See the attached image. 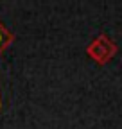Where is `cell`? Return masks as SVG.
<instances>
[{
	"label": "cell",
	"instance_id": "obj_1",
	"mask_svg": "<svg viewBox=\"0 0 122 129\" xmlns=\"http://www.w3.org/2000/svg\"><path fill=\"white\" fill-rule=\"evenodd\" d=\"M118 52L117 43L108 36V34H99L94 41L86 47V54L90 59H94L97 64H106L110 63Z\"/></svg>",
	"mask_w": 122,
	"mask_h": 129
},
{
	"label": "cell",
	"instance_id": "obj_2",
	"mask_svg": "<svg viewBox=\"0 0 122 129\" xmlns=\"http://www.w3.org/2000/svg\"><path fill=\"white\" fill-rule=\"evenodd\" d=\"M14 41V36H13V32L0 22V56H2L7 48H9V45Z\"/></svg>",
	"mask_w": 122,
	"mask_h": 129
}]
</instances>
